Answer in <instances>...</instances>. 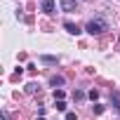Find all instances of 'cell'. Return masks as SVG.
<instances>
[{
    "mask_svg": "<svg viewBox=\"0 0 120 120\" xmlns=\"http://www.w3.org/2000/svg\"><path fill=\"white\" fill-rule=\"evenodd\" d=\"M24 90H26V94H35V90H38V85H33V82H28V85H26Z\"/></svg>",
    "mask_w": 120,
    "mask_h": 120,
    "instance_id": "obj_9",
    "label": "cell"
},
{
    "mask_svg": "<svg viewBox=\"0 0 120 120\" xmlns=\"http://www.w3.org/2000/svg\"><path fill=\"white\" fill-rule=\"evenodd\" d=\"M0 120H10V115H7V113L3 111V113H0Z\"/></svg>",
    "mask_w": 120,
    "mask_h": 120,
    "instance_id": "obj_14",
    "label": "cell"
},
{
    "mask_svg": "<svg viewBox=\"0 0 120 120\" xmlns=\"http://www.w3.org/2000/svg\"><path fill=\"white\" fill-rule=\"evenodd\" d=\"M38 61L45 64V66H56V64H59V59L52 56V54H42V56H38Z\"/></svg>",
    "mask_w": 120,
    "mask_h": 120,
    "instance_id": "obj_3",
    "label": "cell"
},
{
    "mask_svg": "<svg viewBox=\"0 0 120 120\" xmlns=\"http://www.w3.org/2000/svg\"><path fill=\"white\" fill-rule=\"evenodd\" d=\"M59 7H61L64 12H75L78 0H59Z\"/></svg>",
    "mask_w": 120,
    "mask_h": 120,
    "instance_id": "obj_2",
    "label": "cell"
},
{
    "mask_svg": "<svg viewBox=\"0 0 120 120\" xmlns=\"http://www.w3.org/2000/svg\"><path fill=\"white\" fill-rule=\"evenodd\" d=\"M66 80H64V75H52L49 78V85L54 87V90H61V85H64Z\"/></svg>",
    "mask_w": 120,
    "mask_h": 120,
    "instance_id": "obj_6",
    "label": "cell"
},
{
    "mask_svg": "<svg viewBox=\"0 0 120 120\" xmlns=\"http://www.w3.org/2000/svg\"><path fill=\"white\" fill-rule=\"evenodd\" d=\"M92 111H94V115H99V113H104V106L97 104V106H92Z\"/></svg>",
    "mask_w": 120,
    "mask_h": 120,
    "instance_id": "obj_12",
    "label": "cell"
},
{
    "mask_svg": "<svg viewBox=\"0 0 120 120\" xmlns=\"http://www.w3.org/2000/svg\"><path fill=\"white\" fill-rule=\"evenodd\" d=\"M85 31H87L90 35H101V33L108 31V21H106L104 17H94V19H90V21L85 24Z\"/></svg>",
    "mask_w": 120,
    "mask_h": 120,
    "instance_id": "obj_1",
    "label": "cell"
},
{
    "mask_svg": "<svg viewBox=\"0 0 120 120\" xmlns=\"http://www.w3.org/2000/svg\"><path fill=\"white\" fill-rule=\"evenodd\" d=\"M87 97H90L92 101H97V99H99V90H90V94H87Z\"/></svg>",
    "mask_w": 120,
    "mask_h": 120,
    "instance_id": "obj_11",
    "label": "cell"
},
{
    "mask_svg": "<svg viewBox=\"0 0 120 120\" xmlns=\"http://www.w3.org/2000/svg\"><path fill=\"white\" fill-rule=\"evenodd\" d=\"M54 108H56V111H66L68 106H66V101H56V104H54Z\"/></svg>",
    "mask_w": 120,
    "mask_h": 120,
    "instance_id": "obj_10",
    "label": "cell"
},
{
    "mask_svg": "<svg viewBox=\"0 0 120 120\" xmlns=\"http://www.w3.org/2000/svg\"><path fill=\"white\" fill-rule=\"evenodd\" d=\"M85 97H87V94H85L82 90H75V92H73V99H75V101H82Z\"/></svg>",
    "mask_w": 120,
    "mask_h": 120,
    "instance_id": "obj_8",
    "label": "cell"
},
{
    "mask_svg": "<svg viewBox=\"0 0 120 120\" xmlns=\"http://www.w3.org/2000/svg\"><path fill=\"white\" fill-rule=\"evenodd\" d=\"M54 7H56V0H42V7H40V10H42L45 14H52Z\"/></svg>",
    "mask_w": 120,
    "mask_h": 120,
    "instance_id": "obj_5",
    "label": "cell"
},
{
    "mask_svg": "<svg viewBox=\"0 0 120 120\" xmlns=\"http://www.w3.org/2000/svg\"><path fill=\"white\" fill-rule=\"evenodd\" d=\"M35 120H45V118H35Z\"/></svg>",
    "mask_w": 120,
    "mask_h": 120,
    "instance_id": "obj_15",
    "label": "cell"
},
{
    "mask_svg": "<svg viewBox=\"0 0 120 120\" xmlns=\"http://www.w3.org/2000/svg\"><path fill=\"white\" fill-rule=\"evenodd\" d=\"M64 28H66L71 35H80V33H82V28H80L78 24H73V21H64Z\"/></svg>",
    "mask_w": 120,
    "mask_h": 120,
    "instance_id": "obj_4",
    "label": "cell"
},
{
    "mask_svg": "<svg viewBox=\"0 0 120 120\" xmlns=\"http://www.w3.org/2000/svg\"><path fill=\"white\" fill-rule=\"evenodd\" d=\"M66 120H78V115H75L73 111H68V113H66Z\"/></svg>",
    "mask_w": 120,
    "mask_h": 120,
    "instance_id": "obj_13",
    "label": "cell"
},
{
    "mask_svg": "<svg viewBox=\"0 0 120 120\" xmlns=\"http://www.w3.org/2000/svg\"><path fill=\"white\" fill-rule=\"evenodd\" d=\"M64 97H66L64 90H54V101H64Z\"/></svg>",
    "mask_w": 120,
    "mask_h": 120,
    "instance_id": "obj_7",
    "label": "cell"
}]
</instances>
